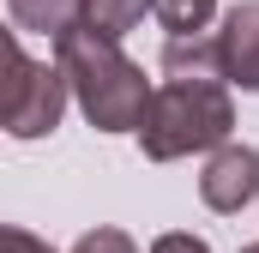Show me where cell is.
Listing matches in <instances>:
<instances>
[{
  "instance_id": "8fae6325",
  "label": "cell",
  "mask_w": 259,
  "mask_h": 253,
  "mask_svg": "<svg viewBox=\"0 0 259 253\" xmlns=\"http://www.w3.org/2000/svg\"><path fill=\"white\" fill-rule=\"evenodd\" d=\"M151 253H211V241L193 235V229H169V235H157V241H151Z\"/></svg>"
},
{
  "instance_id": "277c9868",
  "label": "cell",
  "mask_w": 259,
  "mask_h": 253,
  "mask_svg": "<svg viewBox=\"0 0 259 253\" xmlns=\"http://www.w3.org/2000/svg\"><path fill=\"white\" fill-rule=\"evenodd\" d=\"M199 199L211 205V211H223V217H235V211H247L259 199V151L253 145H223V151H211V163H205V175H199Z\"/></svg>"
},
{
  "instance_id": "7c38bea8",
  "label": "cell",
  "mask_w": 259,
  "mask_h": 253,
  "mask_svg": "<svg viewBox=\"0 0 259 253\" xmlns=\"http://www.w3.org/2000/svg\"><path fill=\"white\" fill-rule=\"evenodd\" d=\"M6 253H55V247H49L42 235H30V229H18V223H12V229H6Z\"/></svg>"
},
{
  "instance_id": "3957f363",
  "label": "cell",
  "mask_w": 259,
  "mask_h": 253,
  "mask_svg": "<svg viewBox=\"0 0 259 253\" xmlns=\"http://www.w3.org/2000/svg\"><path fill=\"white\" fill-rule=\"evenodd\" d=\"M66 103H72L66 72L55 61H30L18 49V30H12L6 36V133L12 139H49L61 126Z\"/></svg>"
},
{
  "instance_id": "5b68a950",
  "label": "cell",
  "mask_w": 259,
  "mask_h": 253,
  "mask_svg": "<svg viewBox=\"0 0 259 253\" xmlns=\"http://www.w3.org/2000/svg\"><path fill=\"white\" fill-rule=\"evenodd\" d=\"M217 55H223V85L229 91H259V0H241V6L223 12Z\"/></svg>"
},
{
  "instance_id": "7a4b0ae2",
  "label": "cell",
  "mask_w": 259,
  "mask_h": 253,
  "mask_svg": "<svg viewBox=\"0 0 259 253\" xmlns=\"http://www.w3.org/2000/svg\"><path fill=\"white\" fill-rule=\"evenodd\" d=\"M229 133H235V97L223 78H163L139 126V151L151 163H181L193 151H223Z\"/></svg>"
},
{
  "instance_id": "4fadbf2b",
  "label": "cell",
  "mask_w": 259,
  "mask_h": 253,
  "mask_svg": "<svg viewBox=\"0 0 259 253\" xmlns=\"http://www.w3.org/2000/svg\"><path fill=\"white\" fill-rule=\"evenodd\" d=\"M241 253H259V241H247V247H241Z\"/></svg>"
},
{
  "instance_id": "52a82bcc",
  "label": "cell",
  "mask_w": 259,
  "mask_h": 253,
  "mask_svg": "<svg viewBox=\"0 0 259 253\" xmlns=\"http://www.w3.org/2000/svg\"><path fill=\"white\" fill-rule=\"evenodd\" d=\"M163 78H223L217 30H205V36H181V43H163Z\"/></svg>"
},
{
  "instance_id": "6da1fadb",
  "label": "cell",
  "mask_w": 259,
  "mask_h": 253,
  "mask_svg": "<svg viewBox=\"0 0 259 253\" xmlns=\"http://www.w3.org/2000/svg\"><path fill=\"white\" fill-rule=\"evenodd\" d=\"M55 66L66 72V91L78 103V115L97 133H139L145 109L157 97V85L145 78V66L121 55V43L97 36V30H66L55 43Z\"/></svg>"
},
{
  "instance_id": "ba28073f",
  "label": "cell",
  "mask_w": 259,
  "mask_h": 253,
  "mask_svg": "<svg viewBox=\"0 0 259 253\" xmlns=\"http://www.w3.org/2000/svg\"><path fill=\"white\" fill-rule=\"evenodd\" d=\"M157 0H84V30H97V36H109V43H121L127 30L145 24V12H151Z\"/></svg>"
},
{
  "instance_id": "30bf717a",
  "label": "cell",
  "mask_w": 259,
  "mask_h": 253,
  "mask_svg": "<svg viewBox=\"0 0 259 253\" xmlns=\"http://www.w3.org/2000/svg\"><path fill=\"white\" fill-rule=\"evenodd\" d=\"M72 253H139V241L127 229H91V235L72 241Z\"/></svg>"
},
{
  "instance_id": "9c48e42d",
  "label": "cell",
  "mask_w": 259,
  "mask_h": 253,
  "mask_svg": "<svg viewBox=\"0 0 259 253\" xmlns=\"http://www.w3.org/2000/svg\"><path fill=\"white\" fill-rule=\"evenodd\" d=\"M151 18L169 30V43H181V36H205L211 18H217V0H157Z\"/></svg>"
},
{
  "instance_id": "8992f818",
  "label": "cell",
  "mask_w": 259,
  "mask_h": 253,
  "mask_svg": "<svg viewBox=\"0 0 259 253\" xmlns=\"http://www.w3.org/2000/svg\"><path fill=\"white\" fill-rule=\"evenodd\" d=\"M6 12H12V30H36L49 43L84 24V0H6Z\"/></svg>"
}]
</instances>
